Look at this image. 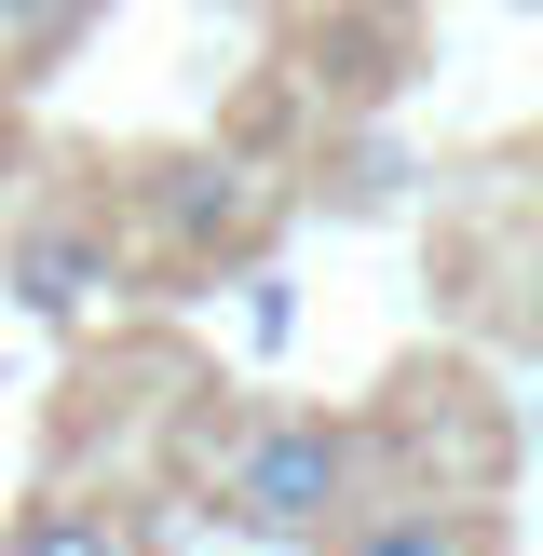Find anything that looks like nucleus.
<instances>
[{"mask_svg": "<svg viewBox=\"0 0 543 556\" xmlns=\"http://www.w3.org/2000/svg\"><path fill=\"white\" fill-rule=\"evenodd\" d=\"M0 556H150V543H136V516H109V503H27L14 530H0Z\"/></svg>", "mask_w": 543, "mask_h": 556, "instance_id": "nucleus-4", "label": "nucleus"}, {"mask_svg": "<svg viewBox=\"0 0 543 556\" xmlns=\"http://www.w3.org/2000/svg\"><path fill=\"white\" fill-rule=\"evenodd\" d=\"M0 14H14V41H27V54H41V41H68V27H81V14H96V0H0Z\"/></svg>", "mask_w": 543, "mask_h": 556, "instance_id": "nucleus-6", "label": "nucleus"}, {"mask_svg": "<svg viewBox=\"0 0 543 556\" xmlns=\"http://www.w3.org/2000/svg\"><path fill=\"white\" fill-rule=\"evenodd\" d=\"M326 556H503V543H489L462 503H367V516L326 530Z\"/></svg>", "mask_w": 543, "mask_h": 556, "instance_id": "nucleus-3", "label": "nucleus"}, {"mask_svg": "<svg viewBox=\"0 0 543 556\" xmlns=\"http://www.w3.org/2000/svg\"><path fill=\"white\" fill-rule=\"evenodd\" d=\"M14 299L27 313H96L109 299V231L96 217H41V231L14 244Z\"/></svg>", "mask_w": 543, "mask_h": 556, "instance_id": "nucleus-2", "label": "nucleus"}, {"mask_svg": "<svg viewBox=\"0 0 543 556\" xmlns=\"http://www.w3.org/2000/svg\"><path fill=\"white\" fill-rule=\"evenodd\" d=\"M244 217H258V190H244L231 163H163V231H190V244H231Z\"/></svg>", "mask_w": 543, "mask_h": 556, "instance_id": "nucleus-5", "label": "nucleus"}, {"mask_svg": "<svg viewBox=\"0 0 543 556\" xmlns=\"http://www.w3.org/2000/svg\"><path fill=\"white\" fill-rule=\"evenodd\" d=\"M353 476H367V434L353 421H258L231 448V476H217V516L258 543H313L353 516Z\"/></svg>", "mask_w": 543, "mask_h": 556, "instance_id": "nucleus-1", "label": "nucleus"}]
</instances>
